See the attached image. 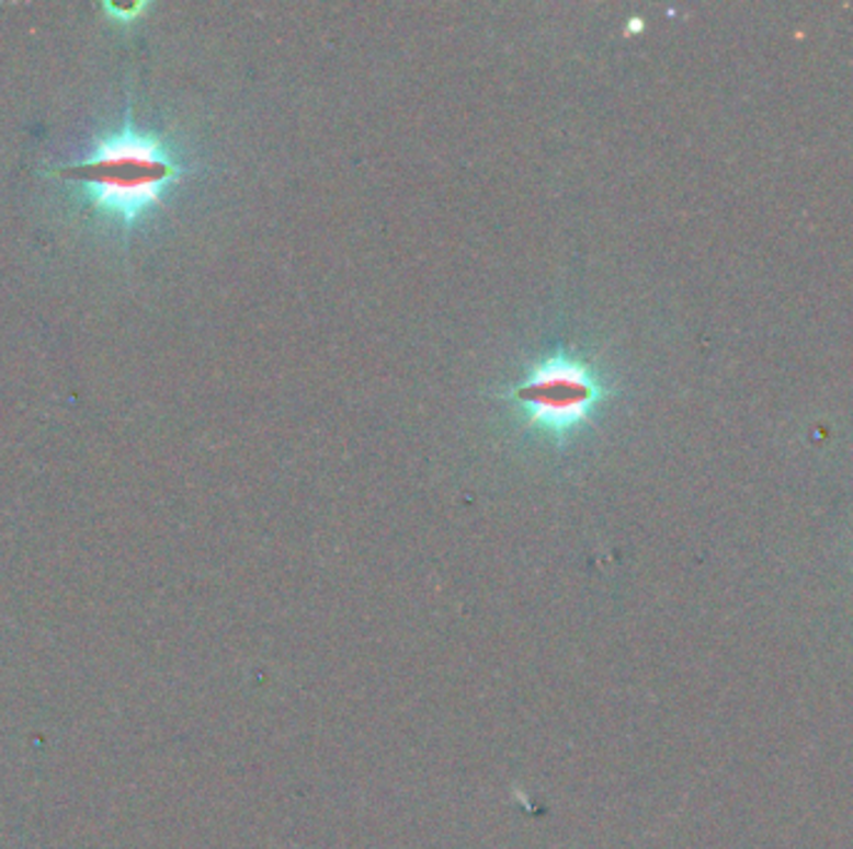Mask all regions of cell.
I'll list each match as a JSON object with an SVG mask.
<instances>
[{"label":"cell","instance_id":"7a4b0ae2","mask_svg":"<svg viewBox=\"0 0 853 849\" xmlns=\"http://www.w3.org/2000/svg\"><path fill=\"white\" fill-rule=\"evenodd\" d=\"M612 397V381L587 354L557 344L526 364L504 389V404L526 436L567 449L594 426Z\"/></svg>","mask_w":853,"mask_h":849},{"label":"cell","instance_id":"6da1fadb","mask_svg":"<svg viewBox=\"0 0 853 849\" xmlns=\"http://www.w3.org/2000/svg\"><path fill=\"white\" fill-rule=\"evenodd\" d=\"M190 170L170 137L135 125L128 105L117 130L100 135L86 158L60 164L56 175L76 187L80 203L93 215L130 232L162 207Z\"/></svg>","mask_w":853,"mask_h":849},{"label":"cell","instance_id":"3957f363","mask_svg":"<svg viewBox=\"0 0 853 849\" xmlns=\"http://www.w3.org/2000/svg\"><path fill=\"white\" fill-rule=\"evenodd\" d=\"M145 5H107V11H111L115 18H125V21H138V15L143 11Z\"/></svg>","mask_w":853,"mask_h":849}]
</instances>
